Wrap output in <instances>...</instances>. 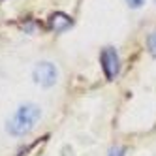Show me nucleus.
<instances>
[{
	"mask_svg": "<svg viewBox=\"0 0 156 156\" xmlns=\"http://www.w3.org/2000/svg\"><path fill=\"white\" fill-rule=\"evenodd\" d=\"M154 2H156V0H154Z\"/></svg>",
	"mask_w": 156,
	"mask_h": 156,
	"instance_id": "6e6552de",
	"label": "nucleus"
},
{
	"mask_svg": "<svg viewBox=\"0 0 156 156\" xmlns=\"http://www.w3.org/2000/svg\"><path fill=\"white\" fill-rule=\"evenodd\" d=\"M40 117H41V109L36 104H25L8 120L6 130L12 133V136H27V133L36 126Z\"/></svg>",
	"mask_w": 156,
	"mask_h": 156,
	"instance_id": "f257e3e1",
	"label": "nucleus"
},
{
	"mask_svg": "<svg viewBox=\"0 0 156 156\" xmlns=\"http://www.w3.org/2000/svg\"><path fill=\"white\" fill-rule=\"evenodd\" d=\"M102 68L105 72L107 79H115L119 70H120V64H119V55L113 47H105L102 51Z\"/></svg>",
	"mask_w": 156,
	"mask_h": 156,
	"instance_id": "7ed1b4c3",
	"label": "nucleus"
},
{
	"mask_svg": "<svg viewBox=\"0 0 156 156\" xmlns=\"http://www.w3.org/2000/svg\"><path fill=\"white\" fill-rule=\"evenodd\" d=\"M147 45H149V53H151L152 57L156 58V32H152V34L149 36V40H147Z\"/></svg>",
	"mask_w": 156,
	"mask_h": 156,
	"instance_id": "39448f33",
	"label": "nucleus"
},
{
	"mask_svg": "<svg viewBox=\"0 0 156 156\" xmlns=\"http://www.w3.org/2000/svg\"><path fill=\"white\" fill-rule=\"evenodd\" d=\"M32 75H34V81L38 85L53 87L55 83H57V79H58V70H57V66L51 64V62H40V64H36Z\"/></svg>",
	"mask_w": 156,
	"mask_h": 156,
	"instance_id": "f03ea898",
	"label": "nucleus"
},
{
	"mask_svg": "<svg viewBox=\"0 0 156 156\" xmlns=\"http://www.w3.org/2000/svg\"><path fill=\"white\" fill-rule=\"evenodd\" d=\"M109 156H124V149L122 147H113L109 151Z\"/></svg>",
	"mask_w": 156,
	"mask_h": 156,
	"instance_id": "0eeeda50",
	"label": "nucleus"
},
{
	"mask_svg": "<svg viewBox=\"0 0 156 156\" xmlns=\"http://www.w3.org/2000/svg\"><path fill=\"white\" fill-rule=\"evenodd\" d=\"M126 4H128L132 9H137V8H141V6L145 4V0H126Z\"/></svg>",
	"mask_w": 156,
	"mask_h": 156,
	"instance_id": "423d86ee",
	"label": "nucleus"
},
{
	"mask_svg": "<svg viewBox=\"0 0 156 156\" xmlns=\"http://www.w3.org/2000/svg\"><path fill=\"white\" fill-rule=\"evenodd\" d=\"M49 25H51V28L55 32H64V30H68L73 25V21L66 13H53L51 19H49Z\"/></svg>",
	"mask_w": 156,
	"mask_h": 156,
	"instance_id": "20e7f679",
	"label": "nucleus"
}]
</instances>
